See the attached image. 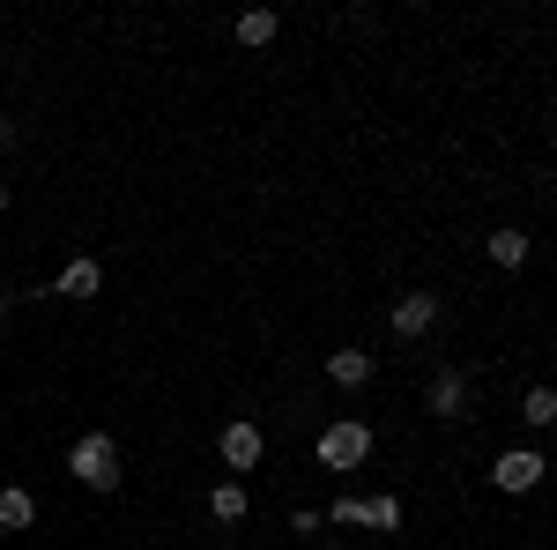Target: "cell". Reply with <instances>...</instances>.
<instances>
[{"label": "cell", "mask_w": 557, "mask_h": 550, "mask_svg": "<svg viewBox=\"0 0 557 550\" xmlns=\"http://www.w3.org/2000/svg\"><path fill=\"white\" fill-rule=\"evenodd\" d=\"M67 476H75L83 491H120V439H112V431H83V439L67 447Z\"/></svg>", "instance_id": "obj_1"}, {"label": "cell", "mask_w": 557, "mask_h": 550, "mask_svg": "<svg viewBox=\"0 0 557 550\" xmlns=\"http://www.w3.org/2000/svg\"><path fill=\"white\" fill-rule=\"evenodd\" d=\"M312 454H320V468H364V454H372V424L364 417H335L320 439H312Z\"/></svg>", "instance_id": "obj_2"}, {"label": "cell", "mask_w": 557, "mask_h": 550, "mask_svg": "<svg viewBox=\"0 0 557 550\" xmlns=\"http://www.w3.org/2000/svg\"><path fill=\"white\" fill-rule=\"evenodd\" d=\"M260 454H268V431H260L253 417H231L223 431H215V462L231 468V476H246V468H260Z\"/></svg>", "instance_id": "obj_3"}, {"label": "cell", "mask_w": 557, "mask_h": 550, "mask_svg": "<svg viewBox=\"0 0 557 550\" xmlns=\"http://www.w3.org/2000/svg\"><path fill=\"white\" fill-rule=\"evenodd\" d=\"M386 328H394V342H424L438 328V291H401L386 305Z\"/></svg>", "instance_id": "obj_4"}, {"label": "cell", "mask_w": 557, "mask_h": 550, "mask_svg": "<svg viewBox=\"0 0 557 550\" xmlns=\"http://www.w3.org/2000/svg\"><path fill=\"white\" fill-rule=\"evenodd\" d=\"M491 484H498V491H535V484H543V454H528V447H520V454H498V462H491Z\"/></svg>", "instance_id": "obj_5"}, {"label": "cell", "mask_w": 557, "mask_h": 550, "mask_svg": "<svg viewBox=\"0 0 557 550\" xmlns=\"http://www.w3.org/2000/svg\"><path fill=\"white\" fill-rule=\"evenodd\" d=\"M246 513H253V499H246V484H238V476H215V484H209V521H223V528H238Z\"/></svg>", "instance_id": "obj_6"}, {"label": "cell", "mask_w": 557, "mask_h": 550, "mask_svg": "<svg viewBox=\"0 0 557 550\" xmlns=\"http://www.w3.org/2000/svg\"><path fill=\"white\" fill-rule=\"evenodd\" d=\"M104 291V268H97V254H75L67 268H60V297H97Z\"/></svg>", "instance_id": "obj_7"}, {"label": "cell", "mask_w": 557, "mask_h": 550, "mask_svg": "<svg viewBox=\"0 0 557 550\" xmlns=\"http://www.w3.org/2000/svg\"><path fill=\"white\" fill-rule=\"evenodd\" d=\"M0 528H8V536H23V528H38V499H30L23 484H8V491H0Z\"/></svg>", "instance_id": "obj_8"}, {"label": "cell", "mask_w": 557, "mask_h": 550, "mask_svg": "<svg viewBox=\"0 0 557 550\" xmlns=\"http://www.w3.org/2000/svg\"><path fill=\"white\" fill-rule=\"evenodd\" d=\"M461 410H469V380H461V372H438V380H431V417H461Z\"/></svg>", "instance_id": "obj_9"}, {"label": "cell", "mask_w": 557, "mask_h": 550, "mask_svg": "<svg viewBox=\"0 0 557 550\" xmlns=\"http://www.w3.org/2000/svg\"><path fill=\"white\" fill-rule=\"evenodd\" d=\"M327 380H335V387H364V380H372V350H357V342L335 350V357H327Z\"/></svg>", "instance_id": "obj_10"}, {"label": "cell", "mask_w": 557, "mask_h": 550, "mask_svg": "<svg viewBox=\"0 0 557 550\" xmlns=\"http://www.w3.org/2000/svg\"><path fill=\"white\" fill-rule=\"evenodd\" d=\"M275 30H283V15H275V8H246V15H238V45H275Z\"/></svg>", "instance_id": "obj_11"}, {"label": "cell", "mask_w": 557, "mask_h": 550, "mask_svg": "<svg viewBox=\"0 0 557 550\" xmlns=\"http://www.w3.org/2000/svg\"><path fill=\"white\" fill-rule=\"evenodd\" d=\"M520 417L535 424V431H550V424H557V394H550V387H528V402H520Z\"/></svg>", "instance_id": "obj_12"}, {"label": "cell", "mask_w": 557, "mask_h": 550, "mask_svg": "<svg viewBox=\"0 0 557 550\" xmlns=\"http://www.w3.org/2000/svg\"><path fill=\"white\" fill-rule=\"evenodd\" d=\"M491 260H498V268H520V260H528V239H520V231H491Z\"/></svg>", "instance_id": "obj_13"}, {"label": "cell", "mask_w": 557, "mask_h": 550, "mask_svg": "<svg viewBox=\"0 0 557 550\" xmlns=\"http://www.w3.org/2000/svg\"><path fill=\"white\" fill-rule=\"evenodd\" d=\"M327 521H335V528H372V499H335Z\"/></svg>", "instance_id": "obj_14"}, {"label": "cell", "mask_w": 557, "mask_h": 550, "mask_svg": "<svg viewBox=\"0 0 557 550\" xmlns=\"http://www.w3.org/2000/svg\"><path fill=\"white\" fill-rule=\"evenodd\" d=\"M372 528L394 536V528H401V499H372Z\"/></svg>", "instance_id": "obj_15"}, {"label": "cell", "mask_w": 557, "mask_h": 550, "mask_svg": "<svg viewBox=\"0 0 557 550\" xmlns=\"http://www.w3.org/2000/svg\"><path fill=\"white\" fill-rule=\"evenodd\" d=\"M0 320H8V291H0Z\"/></svg>", "instance_id": "obj_16"}, {"label": "cell", "mask_w": 557, "mask_h": 550, "mask_svg": "<svg viewBox=\"0 0 557 550\" xmlns=\"http://www.w3.org/2000/svg\"><path fill=\"white\" fill-rule=\"evenodd\" d=\"M0 216H8V186H0Z\"/></svg>", "instance_id": "obj_17"}]
</instances>
